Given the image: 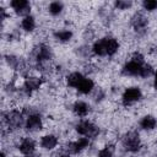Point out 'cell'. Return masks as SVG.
<instances>
[{
	"label": "cell",
	"instance_id": "obj_15",
	"mask_svg": "<svg viewBox=\"0 0 157 157\" xmlns=\"http://www.w3.org/2000/svg\"><path fill=\"white\" fill-rule=\"evenodd\" d=\"M76 90H77L78 93H81V94H88V93H91L92 91H94V82H93L92 78L85 76V78L80 82V85L77 86Z\"/></svg>",
	"mask_w": 157,
	"mask_h": 157
},
{
	"label": "cell",
	"instance_id": "obj_2",
	"mask_svg": "<svg viewBox=\"0 0 157 157\" xmlns=\"http://www.w3.org/2000/svg\"><path fill=\"white\" fill-rule=\"evenodd\" d=\"M123 146L130 153H136L141 148V139L136 131H129L123 137Z\"/></svg>",
	"mask_w": 157,
	"mask_h": 157
},
{
	"label": "cell",
	"instance_id": "obj_4",
	"mask_svg": "<svg viewBox=\"0 0 157 157\" xmlns=\"http://www.w3.org/2000/svg\"><path fill=\"white\" fill-rule=\"evenodd\" d=\"M88 146H90V139L81 136L75 141L67 142L65 146V152L70 153V155H77L80 152H82L83 150H86Z\"/></svg>",
	"mask_w": 157,
	"mask_h": 157
},
{
	"label": "cell",
	"instance_id": "obj_30",
	"mask_svg": "<svg viewBox=\"0 0 157 157\" xmlns=\"http://www.w3.org/2000/svg\"><path fill=\"white\" fill-rule=\"evenodd\" d=\"M26 157H39V156H38V155H34V153H33V155H29V156H26Z\"/></svg>",
	"mask_w": 157,
	"mask_h": 157
},
{
	"label": "cell",
	"instance_id": "obj_24",
	"mask_svg": "<svg viewBox=\"0 0 157 157\" xmlns=\"http://www.w3.org/2000/svg\"><path fill=\"white\" fill-rule=\"evenodd\" d=\"M155 69H153V66L151 65V64H144L142 65V69H141V74H140V77H142V78H147V77H150V76H152L153 74H155Z\"/></svg>",
	"mask_w": 157,
	"mask_h": 157
},
{
	"label": "cell",
	"instance_id": "obj_25",
	"mask_svg": "<svg viewBox=\"0 0 157 157\" xmlns=\"http://www.w3.org/2000/svg\"><path fill=\"white\" fill-rule=\"evenodd\" d=\"M142 7L146 11H155V10H157V1L156 0H145V1H142Z\"/></svg>",
	"mask_w": 157,
	"mask_h": 157
},
{
	"label": "cell",
	"instance_id": "obj_18",
	"mask_svg": "<svg viewBox=\"0 0 157 157\" xmlns=\"http://www.w3.org/2000/svg\"><path fill=\"white\" fill-rule=\"evenodd\" d=\"M36 26H37L36 18L32 15H28L21 20V28L25 32H33L36 29Z\"/></svg>",
	"mask_w": 157,
	"mask_h": 157
},
{
	"label": "cell",
	"instance_id": "obj_32",
	"mask_svg": "<svg viewBox=\"0 0 157 157\" xmlns=\"http://www.w3.org/2000/svg\"><path fill=\"white\" fill-rule=\"evenodd\" d=\"M156 145H157V140H156Z\"/></svg>",
	"mask_w": 157,
	"mask_h": 157
},
{
	"label": "cell",
	"instance_id": "obj_9",
	"mask_svg": "<svg viewBox=\"0 0 157 157\" xmlns=\"http://www.w3.org/2000/svg\"><path fill=\"white\" fill-rule=\"evenodd\" d=\"M142 65L144 64H139V63H136V61H134V60L130 59L123 66V74L125 76H140Z\"/></svg>",
	"mask_w": 157,
	"mask_h": 157
},
{
	"label": "cell",
	"instance_id": "obj_20",
	"mask_svg": "<svg viewBox=\"0 0 157 157\" xmlns=\"http://www.w3.org/2000/svg\"><path fill=\"white\" fill-rule=\"evenodd\" d=\"M92 53L97 56H107V50H105V45H104V40L103 38L96 40L92 44Z\"/></svg>",
	"mask_w": 157,
	"mask_h": 157
},
{
	"label": "cell",
	"instance_id": "obj_27",
	"mask_svg": "<svg viewBox=\"0 0 157 157\" xmlns=\"http://www.w3.org/2000/svg\"><path fill=\"white\" fill-rule=\"evenodd\" d=\"M131 60L139 63V64H145V56L140 53V52H135L132 55H131Z\"/></svg>",
	"mask_w": 157,
	"mask_h": 157
},
{
	"label": "cell",
	"instance_id": "obj_21",
	"mask_svg": "<svg viewBox=\"0 0 157 157\" xmlns=\"http://www.w3.org/2000/svg\"><path fill=\"white\" fill-rule=\"evenodd\" d=\"M146 25H147V20H146V17H145L144 15L136 13V15L134 16V18H132V26H134V28H135L136 31L144 29V28L146 27Z\"/></svg>",
	"mask_w": 157,
	"mask_h": 157
},
{
	"label": "cell",
	"instance_id": "obj_6",
	"mask_svg": "<svg viewBox=\"0 0 157 157\" xmlns=\"http://www.w3.org/2000/svg\"><path fill=\"white\" fill-rule=\"evenodd\" d=\"M10 7L17 13L23 17L28 16L31 12V4L27 0H12L10 2Z\"/></svg>",
	"mask_w": 157,
	"mask_h": 157
},
{
	"label": "cell",
	"instance_id": "obj_17",
	"mask_svg": "<svg viewBox=\"0 0 157 157\" xmlns=\"http://www.w3.org/2000/svg\"><path fill=\"white\" fill-rule=\"evenodd\" d=\"M50 58H52V49H50V47H48L45 44H40L38 47V50H37V54H36V59L39 63H43L45 60H50Z\"/></svg>",
	"mask_w": 157,
	"mask_h": 157
},
{
	"label": "cell",
	"instance_id": "obj_16",
	"mask_svg": "<svg viewBox=\"0 0 157 157\" xmlns=\"http://www.w3.org/2000/svg\"><path fill=\"white\" fill-rule=\"evenodd\" d=\"M85 78L83 74L80 71H74L71 74H69L66 76V85L71 88H77V86L80 85V82Z\"/></svg>",
	"mask_w": 157,
	"mask_h": 157
},
{
	"label": "cell",
	"instance_id": "obj_7",
	"mask_svg": "<svg viewBox=\"0 0 157 157\" xmlns=\"http://www.w3.org/2000/svg\"><path fill=\"white\" fill-rule=\"evenodd\" d=\"M36 147H37L36 141H34L32 137H28V136L23 137V139L20 141V144H18V151H20L22 155H25V156L33 155L34 151H36Z\"/></svg>",
	"mask_w": 157,
	"mask_h": 157
},
{
	"label": "cell",
	"instance_id": "obj_26",
	"mask_svg": "<svg viewBox=\"0 0 157 157\" xmlns=\"http://www.w3.org/2000/svg\"><path fill=\"white\" fill-rule=\"evenodd\" d=\"M114 5L119 10H128L129 7L132 6V2L131 1H126V0H118V1L114 2Z\"/></svg>",
	"mask_w": 157,
	"mask_h": 157
},
{
	"label": "cell",
	"instance_id": "obj_31",
	"mask_svg": "<svg viewBox=\"0 0 157 157\" xmlns=\"http://www.w3.org/2000/svg\"><path fill=\"white\" fill-rule=\"evenodd\" d=\"M1 157H6V153H5V152H4V151H2V152H1Z\"/></svg>",
	"mask_w": 157,
	"mask_h": 157
},
{
	"label": "cell",
	"instance_id": "obj_23",
	"mask_svg": "<svg viewBox=\"0 0 157 157\" xmlns=\"http://www.w3.org/2000/svg\"><path fill=\"white\" fill-rule=\"evenodd\" d=\"M114 151H115V147L114 145H107L104 146L103 148H101L98 151V157H113L114 156Z\"/></svg>",
	"mask_w": 157,
	"mask_h": 157
},
{
	"label": "cell",
	"instance_id": "obj_5",
	"mask_svg": "<svg viewBox=\"0 0 157 157\" xmlns=\"http://www.w3.org/2000/svg\"><path fill=\"white\" fill-rule=\"evenodd\" d=\"M25 128L27 131L29 132H34V131H38L43 128V120H42V117L37 113H32L29 114L26 120H25Z\"/></svg>",
	"mask_w": 157,
	"mask_h": 157
},
{
	"label": "cell",
	"instance_id": "obj_10",
	"mask_svg": "<svg viewBox=\"0 0 157 157\" xmlns=\"http://www.w3.org/2000/svg\"><path fill=\"white\" fill-rule=\"evenodd\" d=\"M39 144H40L42 148H44L47 151H52V150H54L58 146L59 140H58V137L54 134H45V135H43L40 137Z\"/></svg>",
	"mask_w": 157,
	"mask_h": 157
},
{
	"label": "cell",
	"instance_id": "obj_12",
	"mask_svg": "<svg viewBox=\"0 0 157 157\" xmlns=\"http://www.w3.org/2000/svg\"><path fill=\"white\" fill-rule=\"evenodd\" d=\"M140 128L142 130H146V131H151V130H155L157 128V119L155 115L152 114H147V115H144L140 120Z\"/></svg>",
	"mask_w": 157,
	"mask_h": 157
},
{
	"label": "cell",
	"instance_id": "obj_11",
	"mask_svg": "<svg viewBox=\"0 0 157 157\" xmlns=\"http://www.w3.org/2000/svg\"><path fill=\"white\" fill-rule=\"evenodd\" d=\"M40 83H42V80L39 77H27L23 83V91L26 92L27 96H29L32 94L33 91L40 87Z\"/></svg>",
	"mask_w": 157,
	"mask_h": 157
},
{
	"label": "cell",
	"instance_id": "obj_28",
	"mask_svg": "<svg viewBox=\"0 0 157 157\" xmlns=\"http://www.w3.org/2000/svg\"><path fill=\"white\" fill-rule=\"evenodd\" d=\"M153 87L157 90V70H156L155 74H153Z\"/></svg>",
	"mask_w": 157,
	"mask_h": 157
},
{
	"label": "cell",
	"instance_id": "obj_29",
	"mask_svg": "<svg viewBox=\"0 0 157 157\" xmlns=\"http://www.w3.org/2000/svg\"><path fill=\"white\" fill-rule=\"evenodd\" d=\"M59 157H71V155H70V153H66V152H64V153H61Z\"/></svg>",
	"mask_w": 157,
	"mask_h": 157
},
{
	"label": "cell",
	"instance_id": "obj_3",
	"mask_svg": "<svg viewBox=\"0 0 157 157\" xmlns=\"http://www.w3.org/2000/svg\"><path fill=\"white\" fill-rule=\"evenodd\" d=\"M141 97H142L141 88L137 86H131V87H128L124 90V92L121 94V103H123V105L128 107V105H131V104L136 103L137 101H140Z\"/></svg>",
	"mask_w": 157,
	"mask_h": 157
},
{
	"label": "cell",
	"instance_id": "obj_22",
	"mask_svg": "<svg viewBox=\"0 0 157 157\" xmlns=\"http://www.w3.org/2000/svg\"><path fill=\"white\" fill-rule=\"evenodd\" d=\"M64 10V4L61 1H52L48 5V11L52 16H58L63 12Z\"/></svg>",
	"mask_w": 157,
	"mask_h": 157
},
{
	"label": "cell",
	"instance_id": "obj_33",
	"mask_svg": "<svg viewBox=\"0 0 157 157\" xmlns=\"http://www.w3.org/2000/svg\"><path fill=\"white\" fill-rule=\"evenodd\" d=\"M156 52H157V49H156Z\"/></svg>",
	"mask_w": 157,
	"mask_h": 157
},
{
	"label": "cell",
	"instance_id": "obj_1",
	"mask_svg": "<svg viewBox=\"0 0 157 157\" xmlns=\"http://www.w3.org/2000/svg\"><path fill=\"white\" fill-rule=\"evenodd\" d=\"M75 130H76V132L78 135L85 136V137H88V139L96 137L99 134L98 126L96 124H93L92 121H90V120H80L75 125Z\"/></svg>",
	"mask_w": 157,
	"mask_h": 157
},
{
	"label": "cell",
	"instance_id": "obj_13",
	"mask_svg": "<svg viewBox=\"0 0 157 157\" xmlns=\"http://www.w3.org/2000/svg\"><path fill=\"white\" fill-rule=\"evenodd\" d=\"M103 40H104L107 55L108 56H113L119 50V47H120L119 45V42L114 37H103Z\"/></svg>",
	"mask_w": 157,
	"mask_h": 157
},
{
	"label": "cell",
	"instance_id": "obj_8",
	"mask_svg": "<svg viewBox=\"0 0 157 157\" xmlns=\"http://www.w3.org/2000/svg\"><path fill=\"white\" fill-rule=\"evenodd\" d=\"M5 121L7 123L9 126L11 128H20L22 124H23V118H22V113H20L18 110H11V112H7L6 117L4 118Z\"/></svg>",
	"mask_w": 157,
	"mask_h": 157
},
{
	"label": "cell",
	"instance_id": "obj_19",
	"mask_svg": "<svg viewBox=\"0 0 157 157\" xmlns=\"http://www.w3.org/2000/svg\"><path fill=\"white\" fill-rule=\"evenodd\" d=\"M72 36H74V33L70 29H60V31H56L54 33V38L58 42H60V43H67V42H70L72 39Z\"/></svg>",
	"mask_w": 157,
	"mask_h": 157
},
{
	"label": "cell",
	"instance_id": "obj_14",
	"mask_svg": "<svg viewBox=\"0 0 157 157\" xmlns=\"http://www.w3.org/2000/svg\"><path fill=\"white\" fill-rule=\"evenodd\" d=\"M72 110L74 113L80 117V118H85L87 117V114L90 113V105L88 103H86L85 101H76L72 104Z\"/></svg>",
	"mask_w": 157,
	"mask_h": 157
}]
</instances>
